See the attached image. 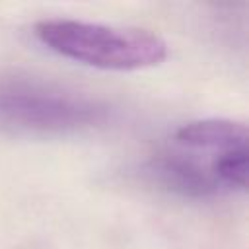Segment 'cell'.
Segmentation results:
<instances>
[{
  "instance_id": "3",
  "label": "cell",
  "mask_w": 249,
  "mask_h": 249,
  "mask_svg": "<svg viewBox=\"0 0 249 249\" xmlns=\"http://www.w3.org/2000/svg\"><path fill=\"white\" fill-rule=\"evenodd\" d=\"M210 160L204 163L187 150L161 152L150 160L148 173L167 191L193 198H208L226 193L210 169Z\"/></svg>"
},
{
  "instance_id": "1",
  "label": "cell",
  "mask_w": 249,
  "mask_h": 249,
  "mask_svg": "<svg viewBox=\"0 0 249 249\" xmlns=\"http://www.w3.org/2000/svg\"><path fill=\"white\" fill-rule=\"evenodd\" d=\"M33 31L53 53L101 70H144L167 58V43L148 29L51 18L37 21Z\"/></svg>"
},
{
  "instance_id": "2",
  "label": "cell",
  "mask_w": 249,
  "mask_h": 249,
  "mask_svg": "<svg viewBox=\"0 0 249 249\" xmlns=\"http://www.w3.org/2000/svg\"><path fill=\"white\" fill-rule=\"evenodd\" d=\"M107 103L33 80L0 84V124L37 134H64L99 126L107 121Z\"/></svg>"
},
{
  "instance_id": "4",
  "label": "cell",
  "mask_w": 249,
  "mask_h": 249,
  "mask_svg": "<svg viewBox=\"0 0 249 249\" xmlns=\"http://www.w3.org/2000/svg\"><path fill=\"white\" fill-rule=\"evenodd\" d=\"M173 140L181 150L214 158L247 148V126L233 119H202L179 126Z\"/></svg>"
}]
</instances>
